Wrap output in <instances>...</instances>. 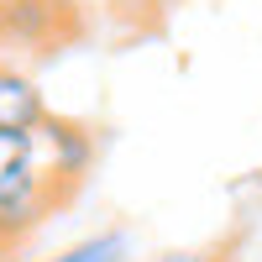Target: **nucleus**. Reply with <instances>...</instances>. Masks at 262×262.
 Instances as JSON below:
<instances>
[{
	"label": "nucleus",
	"mask_w": 262,
	"mask_h": 262,
	"mask_svg": "<svg viewBox=\"0 0 262 262\" xmlns=\"http://www.w3.org/2000/svg\"><path fill=\"white\" fill-rule=\"evenodd\" d=\"M37 142H42L48 163H53L69 184H79L84 173H90V163H95V131L79 126V121H58V116H48V121L37 126Z\"/></svg>",
	"instance_id": "nucleus-2"
},
{
	"label": "nucleus",
	"mask_w": 262,
	"mask_h": 262,
	"mask_svg": "<svg viewBox=\"0 0 262 262\" xmlns=\"http://www.w3.org/2000/svg\"><path fill=\"white\" fill-rule=\"evenodd\" d=\"M69 194L74 184L48 163L37 131H0V252L27 242Z\"/></svg>",
	"instance_id": "nucleus-1"
},
{
	"label": "nucleus",
	"mask_w": 262,
	"mask_h": 262,
	"mask_svg": "<svg viewBox=\"0 0 262 262\" xmlns=\"http://www.w3.org/2000/svg\"><path fill=\"white\" fill-rule=\"evenodd\" d=\"M42 121H48V105H42L37 79L0 63V131H37Z\"/></svg>",
	"instance_id": "nucleus-3"
},
{
	"label": "nucleus",
	"mask_w": 262,
	"mask_h": 262,
	"mask_svg": "<svg viewBox=\"0 0 262 262\" xmlns=\"http://www.w3.org/2000/svg\"><path fill=\"white\" fill-rule=\"evenodd\" d=\"M126 252H131L126 231H95V236H84V242H74L69 252L42 257V262H126Z\"/></svg>",
	"instance_id": "nucleus-5"
},
{
	"label": "nucleus",
	"mask_w": 262,
	"mask_h": 262,
	"mask_svg": "<svg viewBox=\"0 0 262 262\" xmlns=\"http://www.w3.org/2000/svg\"><path fill=\"white\" fill-rule=\"evenodd\" d=\"M63 27V0H0V42H48Z\"/></svg>",
	"instance_id": "nucleus-4"
},
{
	"label": "nucleus",
	"mask_w": 262,
	"mask_h": 262,
	"mask_svg": "<svg viewBox=\"0 0 262 262\" xmlns=\"http://www.w3.org/2000/svg\"><path fill=\"white\" fill-rule=\"evenodd\" d=\"M152 6H158V0H152Z\"/></svg>",
	"instance_id": "nucleus-7"
},
{
	"label": "nucleus",
	"mask_w": 262,
	"mask_h": 262,
	"mask_svg": "<svg viewBox=\"0 0 262 262\" xmlns=\"http://www.w3.org/2000/svg\"><path fill=\"white\" fill-rule=\"evenodd\" d=\"M158 262H221V257H215V252H168Z\"/></svg>",
	"instance_id": "nucleus-6"
}]
</instances>
